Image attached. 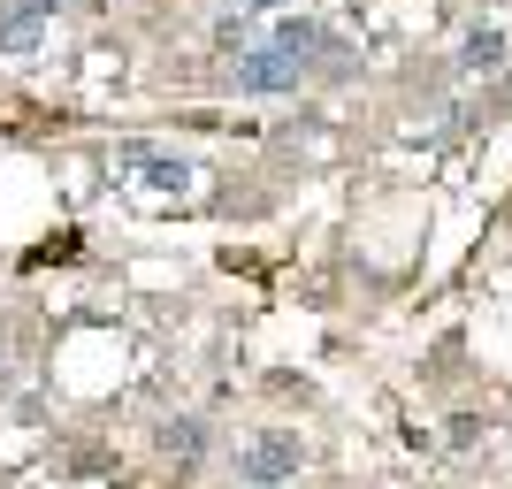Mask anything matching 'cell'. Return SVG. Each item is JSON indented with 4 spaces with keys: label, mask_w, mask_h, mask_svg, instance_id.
Wrapping results in <instances>:
<instances>
[{
    "label": "cell",
    "mask_w": 512,
    "mask_h": 489,
    "mask_svg": "<svg viewBox=\"0 0 512 489\" xmlns=\"http://www.w3.org/2000/svg\"><path fill=\"white\" fill-rule=\"evenodd\" d=\"M299 436H291V428H260L253 444L237 451V482L245 489H276V482H291V474H299Z\"/></svg>",
    "instance_id": "1"
},
{
    "label": "cell",
    "mask_w": 512,
    "mask_h": 489,
    "mask_svg": "<svg viewBox=\"0 0 512 489\" xmlns=\"http://www.w3.org/2000/svg\"><path fill=\"white\" fill-rule=\"evenodd\" d=\"M230 77L245 92H291L306 77V54H291V46H276V39H260V46H245V54H230Z\"/></svg>",
    "instance_id": "2"
},
{
    "label": "cell",
    "mask_w": 512,
    "mask_h": 489,
    "mask_svg": "<svg viewBox=\"0 0 512 489\" xmlns=\"http://www.w3.org/2000/svg\"><path fill=\"white\" fill-rule=\"evenodd\" d=\"M54 8H62V0H8V8H0V46H8V54H31Z\"/></svg>",
    "instance_id": "3"
},
{
    "label": "cell",
    "mask_w": 512,
    "mask_h": 489,
    "mask_svg": "<svg viewBox=\"0 0 512 489\" xmlns=\"http://www.w3.org/2000/svg\"><path fill=\"white\" fill-rule=\"evenodd\" d=\"M459 62H467V69H497V62H505V31H474Z\"/></svg>",
    "instance_id": "4"
},
{
    "label": "cell",
    "mask_w": 512,
    "mask_h": 489,
    "mask_svg": "<svg viewBox=\"0 0 512 489\" xmlns=\"http://www.w3.org/2000/svg\"><path fill=\"white\" fill-rule=\"evenodd\" d=\"M199 444H207V428H199V421H169V428H161V451H176V459H199Z\"/></svg>",
    "instance_id": "5"
},
{
    "label": "cell",
    "mask_w": 512,
    "mask_h": 489,
    "mask_svg": "<svg viewBox=\"0 0 512 489\" xmlns=\"http://www.w3.org/2000/svg\"><path fill=\"white\" fill-rule=\"evenodd\" d=\"M245 8H276V0H245Z\"/></svg>",
    "instance_id": "6"
}]
</instances>
